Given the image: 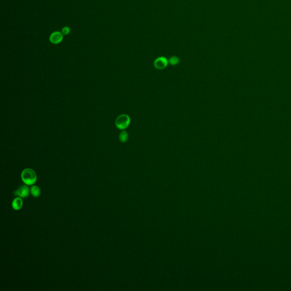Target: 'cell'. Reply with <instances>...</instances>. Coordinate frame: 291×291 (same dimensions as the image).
<instances>
[{"mask_svg":"<svg viewBox=\"0 0 291 291\" xmlns=\"http://www.w3.org/2000/svg\"><path fill=\"white\" fill-rule=\"evenodd\" d=\"M70 29L68 27H64L62 29V34L64 35H67L68 34L70 33Z\"/></svg>","mask_w":291,"mask_h":291,"instance_id":"cell-10","label":"cell"},{"mask_svg":"<svg viewBox=\"0 0 291 291\" xmlns=\"http://www.w3.org/2000/svg\"><path fill=\"white\" fill-rule=\"evenodd\" d=\"M12 207L15 211H19L23 206V200L21 197H16L12 202Z\"/></svg>","mask_w":291,"mask_h":291,"instance_id":"cell-6","label":"cell"},{"mask_svg":"<svg viewBox=\"0 0 291 291\" xmlns=\"http://www.w3.org/2000/svg\"><path fill=\"white\" fill-rule=\"evenodd\" d=\"M130 123V118L127 114H122L118 116L116 120V125L117 127L120 130H124L126 129Z\"/></svg>","mask_w":291,"mask_h":291,"instance_id":"cell-2","label":"cell"},{"mask_svg":"<svg viewBox=\"0 0 291 291\" xmlns=\"http://www.w3.org/2000/svg\"><path fill=\"white\" fill-rule=\"evenodd\" d=\"M30 194V189L28 185H24L20 186L14 192L15 196H20L21 198H26Z\"/></svg>","mask_w":291,"mask_h":291,"instance_id":"cell-3","label":"cell"},{"mask_svg":"<svg viewBox=\"0 0 291 291\" xmlns=\"http://www.w3.org/2000/svg\"><path fill=\"white\" fill-rule=\"evenodd\" d=\"M168 62L172 65H177L179 63V59L177 56H172L169 59Z\"/></svg>","mask_w":291,"mask_h":291,"instance_id":"cell-9","label":"cell"},{"mask_svg":"<svg viewBox=\"0 0 291 291\" xmlns=\"http://www.w3.org/2000/svg\"><path fill=\"white\" fill-rule=\"evenodd\" d=\"M21 179L26 185L32 186L36 181L37 176L33 170L26 168L21 173Z\"/></svg>","mask_w":291,"mask_h":291,"instance_id":"cell-1","label":"cell"},{"mask_svg":"<svg viewBox=\"0 0 291 291\" xmlns=\"http://www.w3.org/2000/svg\"><path fill=\"white\" fill-rule=\"evenodd\" d=\"M63 34L60 32L56 31L53 33L50 37V40L51 42L53 44H58L63 40Z\"/></svg>","mask_w":291,"mask_h":291,"instance_id":"cell-5","label":"cell"},{"mask_svg":"<svg viewBox=\"0 0 291 291\" xmlns=\"http://www.w3.org/2000/svg\"><path fill=\"white\" fill-rule=\"evenodd\" d=\"M31 193L34 197H39L41 194V191L39 186H32L31 188Z\"/></svg>","mask_w":291,"mask_h":291,"instance_id":"cell-7","label":"cell"},{"mask_svg":"<svg viewBox=\"0 0 291 291\" xmlns=\"http://www.w3.org/2000/svg\"><path fill=\"white\" fill-rule=\"evenodd\" d=\"M128 138H129L128 134L125 131H122L120 134L119 139H120V140L121 142H123V143L126 142V141L128 140Z\"/></svg>","mask_w":291,"mask_h":291,"instance_id":"cell-8","label":"cell"},{"mask_svg":"<svg viewBox=\"0 0 291 291\" xmlns=\"http://www.w3.org/2000/svg\"><path fill=\"white\" fill-rule=\"evenodd\" d=\"M168 61L164 57H159L154 61V66L158 70H163L168 65Z\"/></svg>","mask_w":291,"mask_h":291,"instance_id":"cell-4","label":"cell"}]
</instances>
